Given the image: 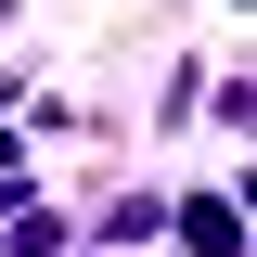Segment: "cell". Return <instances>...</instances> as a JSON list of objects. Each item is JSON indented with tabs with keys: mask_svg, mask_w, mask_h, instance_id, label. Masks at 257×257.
I'll use <instances>...</instances> for the list:
<instances>
[{
	"mask_svg": "<svg viewBox=\"0 0 257 257\" xmlns=\"http://www.w3.org/2000/svg\"><path fill=\"white\" fill-rule=\"evenodd\" d=\"M180 244H193V257H244V206L193 193V206H180Z\"/></svg>",
	"mask_w": 257,
	"mask_h": 257,
	"instance_id": "cell-1",
	"label": "cell"
}]
</instances>
